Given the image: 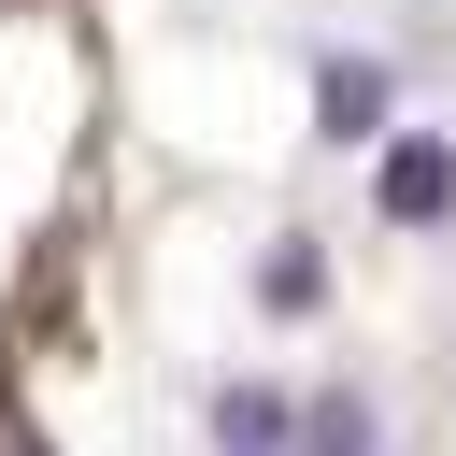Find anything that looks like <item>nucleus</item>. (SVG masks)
<instances>
[{
	"instance_id": "f257e3e1",
	"label": "nucleus",
	"mask_w": 456,
	"mask_h": 456,
	"mask_svg": "<svg viewBox=\"0 0 456 456\" xmlns=\"http://www.w3.org/2000/svg\"><path fill=\"white\" fill-rule=\"evenodd\" d=\"M385 228H442V200H456V142L442 128H413V142H385Z\"/></svg>"
},
{
	"instance_id": "f03ea898",
	"label": "nucleus",
	"mask_w": 456,
	"mask_h": 456,
	"mask_svg": "<svg viewBox=\"0 0 456 456\" xmlns=\"http://www.w3.org/2000/svg\"><path fill=\"white\" fill-rule=\"evenodd\" d=\"M314 128H328V142H370V128H385V71H370V57H328V71H314Z\"/></svg>"
},
{
	"instance_id": "7ed1b4c3",
	"label": "nucleus",
	"mask_w": 456,
	"mask_h": 456,
	"mask_svg": "<svg viewBox=\"0 0 456 456\" xmlns=\"http://www.w3.org/2000/svg\"><path fill=\"white\" fill-rule=\"evenodd\" d=\"M214 442H228V456H285V442H299V399H271V385H228V399H214Z\"/></svg>"
},
{
	"instance_id": "20e7f679",
	"label": "nucleus",
	"mask_w": 456,
	"mask_h": 456,
	"mask_svg": "<svg viewBox=\"0 0 456 456\" xmlns=\"http://www.w3.org/2000/svg\"><path fill=\"white\" fill-rule=\"evenodd\" d=\"M285 456H370V399H299V442Z\"/></svg>"
}]
</instances>
